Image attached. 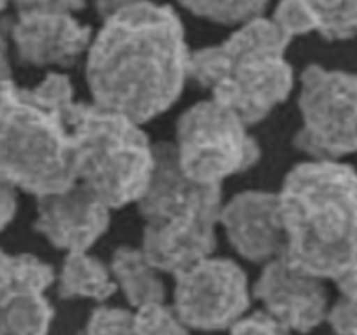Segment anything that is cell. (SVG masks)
Returning a JSON list of instances; mask_svg holds the SVG:
<instances>
[{
	"mask_svg": "<svg viewBox=\"0 0 357 335\" xmlns=\"http://www.w3.org/2000/svg\"><path fill=\"white\" fill-rule=\"evenodd\" d=\"M340 299L328 314L337 335H357V271L337 281Z\"/></svg>",
	"mask_w": 357,
	"mask_h": 335,
	"instance_id": "obj_21",
	"label": "cell"
},
{
	"mask_svg": "<svg viewBox=\"0 0 357 335\" xmlns=\"http://www.w3.org/2000/svg\"><path fill=\"white\" fill-rule=\"evenodd\" d=\"M86 335H138L135 313L115 306H101L91 313Z\"/></svg>",
	"mask_w": 357,
	"mask_h": 335,
	"instance_id": "obj_22",
	"label": "cell"
},
{
	"mask_svg": "<svg viewBox=\"0 0 357 335\" xmlns=\"http://www.w3.org/2000/svg\"><path fill=\"white\" fill-rule=\"evenodd\" d=\"M138 204L145 218L142 248L160 272L176 276L211 257L223 208L222 185L190 180L171 143L155 145V170Z\"/></svg>",
	"mask_w": 357,
	"mask_h": 335,
	"instance_id": "obj_5",
	"label": "cell"
},
{
	"mask_svg": "<svg viewBox=\"0 0 357 335\" xmlns=\"http://www.w3.org/2000/svg\"><path fill=\"white\" fill-rule=\"evenodd\" d=\"M284 257L335 283L357 271V171L331 159L293 168L279 192Z\"/></svg>",
	"mask_w": 357,
	"mask_h": 335,
	"instance_id": "obj_3",
	"label": "cell"
},
{
	"mask_svg": "<svg viewBox=\"0 0 357 335\" xmlns=\"http://www.w3.org/2000/svg\"><path fill=\"white\" fill-rule=\"evenodd\" d=\"M248 126L236 110L215 98L195 103L176 124L174 149L180 170L199 184L220 185L251 168L260 157V147Z\"/></svg>",
	"mask_w": 357,
	"mask_h": 335,
	"instance_id": "obj_7",
	"label": "cell"
},
{
	"mask_svg": "<svg viewBox=\"0 0 357 335\" xmlns=\"http://www.w3.org/2000/svg\"><path fill=\"white\" fill-rule=\"evenodd\" d=\"M54 283V271L47 262L30 253L0 250V306L20 288L47 290Z\"/></svg>",
	"mask_w": 357,
	"mask_h": 335,
	"instance_id": "obj_18",
	"label": "cell"
},
{
	"mask_svg": "<svg viewBox=\"0 0 357 335\" xmlns=\"http://www.w3.org/2000/svg\"><path fill=\"white\" fill-rule=\"evenodd\" d=\"M17 10H75L82 9L84 0H9Z\"/></svg>",
	"mask_w": 357,
	"mask_h": 335,
	"instance_id": "obj_24",
	"label": "cell"
},
{
	"mask_svg": "<svg viewBox=\"0 0 357 335\" xmlns=\"http://www.w3.org/2000/svg\"><path fill=\"white\" fill-rule=\"evenodd\" d=\"M232 335H291V330L286 328L281 321L275 320L267 311L253 313L243 316L232 328Z\"/></svg>",
	"mask_w": 357,
	"mask_h": 335,
	"instance_id": "obj_23",
	"label": "cell"
},
{
	"mask_svg": "<svg viewBox=\"0 0 357 335\" xmlns=\"http://www.w3.org/2000/svg\"><path fill=\"white\" fill-rule=\"evenodd\" d=\"M110 271L117 288L124 292L128 302L136 309L146 304L162 302L166 297L160 271L150 262L143 248H117L112 257Z\"/></svg>",
	"mask_w": 357,
	"mask_h": 335,
	"instance_id": "obj_15",
	"label": "cell"
},
{
	"mask_svg": "<svg viewBox=\"0 0 357 335\" xmlns=\"http://www.w3.org/2000/svg\"><path fill=\"white\" fill-rule=\"evenodd\" d=\"M117 290L110 267L87 251H70L63 260L58 292L63 299L107 300Z\"/></svg>",
	"mask_w": 357,
	"mask_h": 335,
	"instance_id": "obj_16",
	"label": "cell"
},
{
	"mask_svg": "<svg viewBox=\"0 0 357 335\" xmlns=\"http://www.w3.org/2000/svg\"><path fill=\"white\" fill-rule=\"evenodd\" d=\"M103 27L87 51V82L98 107L138 124L171 107L188 77L183 24L152 0H96Z\"/></svg>",
	"mask_w": 357,
	"mask_h": 335,
	"instance_id": "obj_1",
	"label": "cell"
},
{
	"mask_svg": "<svg viewBox=\"0 0 357 335\" xmlns=\"http://www.w3.org/2000/svg\"><path fill=\"white\" fill-rule=\"evenodd\" d=\"M220 222L230 244L251 262H271L284 255L286 232L279 194L246 191L222 208Z\"/></svg>",
	"mask_w": 357,
	"mask_h": 335,
	"instance_id": "obj_13",
	"label": "cell"
},
{
	"mask_svg": "<svg viewBox=\"0 0 357 335\" xmlns=\"http://www.w3.org/2000/svg\"><path fill=\"white\" fill-rule=\"evenodd\" d=\"M9 34L17 58L33 66H72L93 42L89 24L68 10H17Z\"/></svg>",
	"mask_w": 357,
	"mask_h": 335,
	"instance_id": "obj_11",
	"label": "cell"
},
{
	"mask_svg": "<svg viewBox=\"0 0 357 335\" xmlns=\"http://www.w3.org/2000/svg\"><path fill=\"white\" fill-rule=\"evenodd\" d=\"M7 2H9V0H0V10L7 6Z\"/></svg>",
	"mask_w": 357,
	"mask_h": 335,
	"instance_id": "obj_27",
	"label": "cell"
},
{
	"mask_svg": "<svg viewBox=\"0 0 357 335\" xmlns=\"http://www.w3.org/2000/svg\"><path fill=\"white\" fill-rule=\"evenodd\" d=\"M272 20L289 38L317 31L345 40L357 34V0H281Z\"/></svg>",
	"mask_w": 357,
	"mask_h": 335,
	"instance_id": "obj_14",
	"label": "cell"
},
{
	"mask_svg": "<svg viewBox=\"0 0 357 335\" xmlns=\"http://www.w3.org/2000/svg\"><path fill=\"white\" fill-rule=\"evenodd\" d=\"M250 302L246 274L229 258H202L176 274L174 309L190 328H232L246 314Z\"/></svg>",
	"mask_w": 357,
	"mask_h": 335,
	"instance_id": "obj_9",
	"label": "cell"
},
{
	"mask_svg": "<svg viewBox=\"0 0 357 335\" xmlns=\"http://www.w3.org/2000/svg\"><path fill=\"white\" fill-rule=\"evenodd\" d=\"M73 105L65 73H47L33 87L7 82L0 93V177L37 198L77 184Z\"/></svg>",
	"mask_w": 357,
	"mask_h": 335,
	"instance_id": "obj_2",
	"label": "cell"
},
{
	"mask_svg": "<svg viewBox=\"0 0 357 335\" xmlns=\"http://www.w3.org/2000/svg\"><path fill=\"white\" fill-rule=\"evenodd\" d=\"M45 290L26 286L0 306V335H47L54 311Z\"/></svg>",
	"mask_w": 357,
	"mask_h": 335,
	"instance_id": "obj_17",
	"label": "cell"
},
{
	"mask_svg": "<svg viewBox=\"0 0 357 335\" xmlns=\"http://www.w3.org/2000/svg\"><path fill=\"white\" fill-rule=\"evenodd\" d=\"M135 327L138 335H190V327L181 320L174 306H166L164 300L138 307Z\"/></svg>",
	"mask_w": 357,
	"mask_h": 335,
	"instance_id": "obj_20",
	"label": "cell"
},
{
	"mask_svg": "<svg viewBox=\"0 0 357 335\" xmlns=\"http://www.w3.org/2000/svg\"><path fill=\"white\" fill-rule=\"evenodd\" d=\"M190 13L223 24L246 23L260 16L271 0H180Z\"/></svg>",
	"mask_w": 357,
	"mask_h": 335,
	"instance_id": "obj_19",
	"label": "cell"
},
{
	"mask_svg": "<svg viewBox=\"0 0 357 335\" xmlns=\"http://www.w3.org/2000/svg\"><path fill=\"white\" fill-rule=\"evenodd\" d=\"M253 292L265 311L291 332L309 334L330 314L323 279L303 271L284 255L265 264Z\"/></svg>",
	"mask_w": 357,
	"mask_h": 335,
	"instance_id": "obj_10",
	"label": "cell"
},
{
	"mask_svg": "<svg viewBox=\"0 0 357 335\" xmlns=\"http://www.w3.org/2000/svg\"><path fill=\"white\" fill-rule=\"evenodd\" d=\"M37 199L35 229L66 253L87 251L110 225V206L80 181Z\"/></svg>",
	"mask_w": 357,
	"mask_h": 335,
	"instance_id": "obj_12",
	"label": "cell"
},
{
	"mask_svg": "<svg viewBox=\"0 0 357 335\" xmlns=\"http://www.w3.org/2000/svg\"><path fill=\"white\" fill-rule=\"evenodd\" d=\"M289 42L274 20L258 16L220 44L190 54L188 77L255 124L291 93L293 68L286 59Z\"/></svg>",
	"mask_w": 357,
	"mask_h": 335,
	"instance_id": "obj_4",
	"label": "cell"
},
{
	"mask_svg": "<svg viewBox=\"0 0 357 335\" xmlns=\"http://www.w3.org/2000/svg\"><path fill=\"white\" fill-rule=\"evenodd\" d=\"M77 181L110 208L139 201L152 181L155 147L139 124L96 103L72 110Z\"/></svg>",
	"mask_w": 357,
	"mask_h": 335,
	"instance_id": "obj_6",
	"label": "cell"
},
{
	"mask_svg": "<svg viewBox=\"0 0 357 335\" xmlns=\"http://www.w3.org/2000/svg\"><path fill=\"white\" fill-rule=\"evenodd\" d=\"M16 213V188L0 177V232L9 225Z\"/></svg>",
	"mask_w": 357,
	"mask_h": 335,
	"instance_id": "obj_25",
	"label": "cell"
},
{
	"mask_svg": "<svg viewBox=\"0 0 357 335\" xmlns=\"http://www.w3.org/2000/svg\"><path fill=\"white\" fill-rule=\"evenodd\" d=\"M302 128L295 143L314 159L357 152V75L312 65L303 72L300 89Z\"/></svg>",
	"mask_w": 357,
	"mask_h": 335,
	"instance_id": "obj_8",
	"label": "cell"
},
{
	"mask_svg": "<svg viewBox=\"0 0 357 335\" xmlns=\"http://www.w3.org/2000/svg\"><path fill=\"white\" fill-rule=\"evenodd\" d=\"M13 80L10 75V63H9V52H7V40L0 35V93L6 87L7 82Z\"/></svg>",
	"mask_w": 357,
	"mask_h": 335,
	"instance_id": "obj_26",
	"label": "cell"
}]
</instances>
